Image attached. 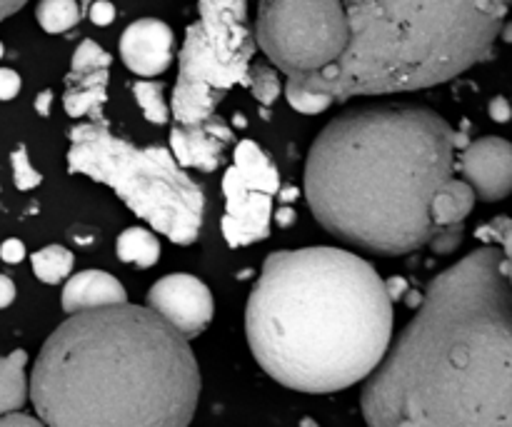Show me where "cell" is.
<instances>
[{
	"instance_id": "obj_1",
	"label": "cell",
	"mask_w": 512,
	"mask_h": 427,
	"mask_svg": "<svg viewBox=\"0 0 512 427\" xmlns=\"http://www.w3.org/2000/svg\"><path fill=\"white\" fill-rule=\"evenodd\" d=\"M510 0H260L255 43L288 83L343 103L423 90L493 53Z\"/></svg>"
},
{
	"instance_id": "obj_2",
	"label": "cell",
	"mask_w": 512,
	"mask_h": 427,
	"mask_svg": "<svg viewBox=\"0 0 512 427\" xmlns=\"http://www.w3.org/2000/svg\"><path fill=\"white\" fill-rule=\"evenodd\" d=\"M510 253L483 245L430 283L363 388L370 427H512Z\"/></svg>"
},
{
	"instance_id": "obj_3",
	"label": "cell",
	"mask_w": 512,
	"mask_h": 427,
	"mask_svg": "<svg viewBox=\"0 0 512 427\" xmlns=\"http://www.w3.org/2000/svg\"><path fill=\"white\" fill-rule=\"evenodd\" d=\"M468 143L418 105L348 110L310 148L305 198L335 238L380 255L413 253L438 238L430 205Z\"/></svg>"
},
{
	"instance_id": "obj_4",
	"label": "cell",
	"mask_w": 512,
	"mask_h": 427,
	"mask_svg": "<svg viewBox=\"0 0 512 427\" xmlns=\"http://www.w3.org/2000/svg\"><path fill=\"white\" fill-rule=\"evenodd\" d=\"M395 308L368 260L340 248L268 255L248 298L245 333L260 368L300 393H338L388 353Z\"/></svg>"
},
{
	"instance_id": "obj_5",
	"label": "cell",
	"mask_w": 512,
	"mask_h": 427,
	"mask_svg": "<svg viewBox=\"0 0 512 427\" xmlns=\"http://www.w3.org/2000/svg\"><path fill=\"white\" fill-rule=\"evenodd\" d=\"M45 427H188L200 370L188 340L140 305L68 315L30 380Z\"/></svg>"
},
{
	"instance_id": "obj_6",
	"label": "cell",
	"mask_w": 512,
	"mask_h": 427,
	"mask_svg": "<svg viewBox=\"0 0 512 427\" xmlns=\"http://www.w3.org/2000/svg\"><path fill=\"white\" fill-rule=\"evenodd\" d=\"M70 173L88 175L175 245H190L203 228L205 195L170 150L138 148L108 130L105 120L70 130Z\"/></svg>"
},
{
	"instance_id": "obj_7",
	"label": "cell",
	"mask_w": 512,
	"mask_h": 427,
	"mask_svg": "<svg viewBox=\"0 0 512 427\" xmlns=\"http://www.w3.org/2000/svg\"><path fill=\"white\" fill-rule=\"evenodd\" d=\"M278 190L280 175L263 148L253 140L238 143L233 165L223 178V235L230 248H243L268 238Z\"/></svg>"
},
{
	"instance_id": "obj_8",
	"label": "cell",
	"mask_w": 512,
	"mask_h": 427,
	"mask_svg": "<svg viewBox=\"0 0 512 427\" xmlns=\"http://www.w3.org/2000/svg\"><path fill=\"white\" fill-rule=\"evenodd\" d=\"M238 80L215 63L203 28L195 20L180 48L178 83L173 90V118L178 125H198L213 118L215 108Z\"/></svg>"
},
{
	"instance_id": "obj_9",
	"label": "cell",
	"mask_w": 512,
	"mask_h": 427,
	"mask_svg": "<svg viewBox=\"0 0 512 427\" xmlns=\"http://www.w3.org/2000/svg\"><path fill=\"white\" fill-rule=\"evenodd\" d=\"M200 28L215 63L243 83L255 53V35L248 20V0H200Z\"/></svg>"
},
{
	"instance_id": "obj_10",
	"label": "cell",
	"mask_w": 512,
	"mask_h": 427,
	"mask_svg": "<svg viewBox=\"0 0 512 427\" xmlns=\"http://www.w3.org/2000/svg\"><path fill=\"white\" fill-rule=\"evenodd\" d=\"M145 308L153 310L170 328L190 340L210 325L215 315V300L203 280L188 273H173L160 278L148 290Z\"/></svg>"
},
{
	"instance_id": "obj_11",
	"label": "cell",
	"mask_w": 512,
	"mask_h": 427,
	"mask_svg": "<svg viewBox=\"0 0 512 427\" xmlns=\"http://www.w3.org/2000/svg\"><path fill=\"white\" fill-rule=\"evenodd\" d=\"M458 170L473 188L475 198L488 203L503 200L512 190V148L505 138L473 140L458 155Z\"/></svg>"
},
{
	"instance_id": "obj_12",
	"label": "cell",
	"mask_w": 512,
	"mask_h": 427,
	"mask_svg": "<svg viewBox=\"0 0 512 427\" xmlns=\"http://www.w3.org/2000/svg\"><path fill=\"white\" fill-rule=\"evenodd\" d=\"M175 35L170 25L158 18H140L128 25L120 38V58L125 68L143 78L165 73L173 63Z\"/></svg>"
},
{
	"instance_id": "obj_13",
	"label": "cell",
	"mask_w": 512,
	"mask_h": 427,
	"mask_svg": "<svg viewBox=\"0 0 512 427\" xmlns=\"http://www.w3.org/2000/svg\"><path fill=\"white\" fill-rule=\"evenodd\" d=\"M233 143V130L223 118L203 120L198 125H175L170 130V148L180 168H195L210 173L220 165L225 148Z\"/></svg>"
},
{
	"instance_id": "obj_14",
	"label": "cell",
	"mask_w": 512,
	"mask_h": 427,
	"mask_svg": "<svg viewBox=\"0 0 512 427\" xmlns=\"http://www.w3.org/2000/svg\"><path fill=\"white\" fill-rule=\"evenodd\" d=\"M475 208V193L465 180L453 178L435 193L430 215L433 225L438 230V238L433 240L435 253L445 255L453 253L463 240V223Z\"/></svg>"
},
{
	"instance_id": "obj_15",
	"label": "cell",
	"mask_w": 512,
	"mask_h": 427,
	"mask_svg": "<svg viewBox=\"0 0 512 427\" xmlns=\"http://www.w3.org/2000/svg\"><path fill=\"white\" fill-rule=\"evenodd\" d=\"M123 303H128L125 288L118 278L103 273V270H83V273L68 278L63 288V310L68 315Z\"/></svg>"
},
{
	"instance_id": "obj_16",
	"label": "cell",
	"mask_w": 512,
	"mask_h": 427,
	"mask_svg": "<svg viewBox=\"0 0 512 427\" xmlns=\"http://www.w3.org/2000/svg\"><path fill=\"white\" fill-rule=\"evenodd\" d=\"M108 100V70H95L85 75H68L63 105L70 118L93 115V120H103L100 108Z\"/></svg>"
},
{
	"instance_id": "obj_17",
	"label": "cell",
	"mask_w": 512,
	"mask_h": 427,
	"mask_svg": "<svg viewBox=\"0 0 512 427\" xmlns=\"http://www.w3.org/2000/svg\"><path fill=\"white\" fill-rule=\"evenodd\" d=\"M28 365V353L25 350H13L10 355L0 358V418L10 413H20L28 403L30 383L25 375Z\"/></svg>"
},
{
	"instance_id": "obj_18",
	"label": "cell",
	"mask_w": 512,
	"mask_h": 427,
	"mask_svg": "<svg viewBox=\"0 0 512 427\" xmlns=\"http://www.w3.org/2000/svg\"><path fill=\"white\" fill-rule=\"evenodd\" d=\"M115 253L118 260L125 265H133V268H153L160 258V243L150 230L145 228H128L118 238L115 245Z\"/></svg>"
},
{
	"instance_id": "obj_19",
	"label": "cell",
	"mask_w": 512,
	"mask_h": 427,
	"mask_svg": "<svg viewBox=\"0 0 512 427\" xmlns=\"http://www.w3.org/2000/svg\"><path fill=\"white\" fill-rule=\"evenodd\" d=\"M30 263H33V273L40 283L58 285L68 280L70 273H73L75 255L68 248H63V245H48V248L38 250Z\"/></svg>"
},
{
	"instance_id": "obj_20",
	"label": "cell",
	"mask_w": 512,
	"mask_h": 427,
	"mask_svg": "<svg viewBox=\"0 0 512 427\" xmlns=\"http://www.w3.org/2000/svg\"><path fill=\"white\" fill-rule=\"evenodd\" d=\"M35 18L45 33H65L78 25L80 8L75 0H40L35 8Z\"/></svg>"
},
{
	"instance_id": "obj_21",
	"label": "cell",
	"mask_w": 512,
	"mask_h": 427,
	"mask_svg": "<svg viewBox=\"0 0 512 427\" xmlns=\"http://www.w3.org/2000/svg\"><path fill=\"white\" fill-rule=\"evenodd\" d=\"M133 95L135 100H138L140 110H143L148 123H155V125L168 123L170 108L168 103H165L163 85L155 83V80H138V83L133 85Z\"/></svg>"
},
{
	"instance_id": "obj_22",
	"label": "cell",
	"mask_w": 512,
	"mask_h": 427,
	"mask_svg": "<svg viewBox=\"0 0 512 427\" xmlns=\"http://www.w3.org/2000/svg\"><path fill=\"white\" fill-rule=\"evenodd\" d=\"M243 83L248 85L250 93H253L263 105H273L275 100H278L280 78L270 65L260 63V65H253V68H248Z\"/></svg>"
},
{
	"instance_id": "obj_23",
	"label": "cell",
	"mask_w": 512,
	"mask_h": 427,
	"mask_svg": "<svg viewBox=\"0 0 512 427\" xmlns=\"http://www.w3.org/2000/svg\"><path fill=\"white\" fill-rule=\"evenodd\" d=\"M113 58L100 48L95 40H83L78 45V50L73 53V60H70V75H85L95 73V70H108Z\"/></svg>"
},
{
	"instance_id": "obj_24",
	"label": "cell",
	"mask_w": 512,
	"mask_h": 427,
	"mask_svg": "<svg viewBox=\"0 0 512 427\" xmlns=\"http://www.w3.org/2000/svg\"><path fill=\"white\" fill-rule=\"evenodd\" d=\"M285 98H288L290 108H295L298 113H303V115H318L335 103V100L328 98V95L310 93V90L298 88V85H293V83L285 85Z\"/></svg>"
},
{
	"instance_id": "obj_25",
	"label": "cell",
	"mask_w": 512,
	"mask_h": 427,
	"mask_svg": "<svg viewBox=\"0 0 512 427\" xmlns=\"http://www.w3.org/2000/svg\"><path fill=\"white\" fill-rule=\"evenodd\" d=\"M10 165H13V180L18 190H33L38 188L40 180H43V175H40L38 170L33 168V163H30L28 150H25L23 145L13 150V155H10Z\"/></svg>"
},
{
	"instance_id": "obj_26",
	"label": "cell",
	"mask_w": 512,
	"mask_h": 427,
	"mask_svg": "<svg viewBox=\"0 0 512 427\" xmlns=\"http://www.w3.org/2000/svg\"><path fill=\"white\" fill-rule=\"evenodd\" d=\"M20 93V75L10 68H0V100H13Z\"/></svg>"
},
{
	"instance_id": "obj_27",
	"label": "cell",
	"mask_w": 512,
	"mask_h": 427,
	"mask_svg": "<svg viewBox=\"0 0 512 427\" xmlns=\"http://www.w3.org/2000/svg\"><path fill=\"white\" fill-rule=\"evenodd\" d=\"M0 258H3L8 265L23 263V260H25L23 240H18V238L3 240V245H0Z\"/></svg>"
},
{
	"instance_id": "obj_28",
	"label": "cell",
	"mask_w": 512,
	"mask_h": 427,
	"mask_svg": "<svg viewBox=\"0 0 512 427\" xmlns=\"http://www.w3.org/2000/svg\"><path fill=\"white\" fill-rule=\"evenodd\" d=\"M90 20L95 25H110L115 20V8L108 0H98V3L90 5Z\"/></svg>"
},
{
	"instance_id": "obj_29",
	"label": "cell",
	"mask_w": 512,
	"mask_h": 427,
	"mask_svg": "<svg viewBox=\"0 0 512 427\" xmlns=\"http://www.w3.org/2000/svg\"><path fill=\"white\" fill-rule=\"evenodd\" d=\"M0 427H45L38 418L25 413H10L0 418Z\"/></svg>"
},
{
	"instance_id": "obj_30",
	"label": "cell",
	"mask_w": 512,
	"mask_h": 427,
	"mask_svg": "<svg viewBox=\"0 0 512 427\" xmlns=\"http://www.w3.org/2000/svg\"><path fill=\"white\" fill-rule=\"evenodd\" d=\"M490 118L498 120V123H508L510 120V105L503 95H498V98L490 103Z\"/></svg>"
},
{
	"instance_id": "obj_31",
	"label": "cell",
	"mask_w": 512,
	"mask_h": 427,
	"mask_svg": "<svg viewBox=\"0 0 512 427\" xmlns=\"http://www.w3.org/2000/svg\"><path fill=\"white\" fill-rule=\"evenodd\" d=\"M15 300V283L8 278V275H0V310L13 305Z\"/></svg>"
},
{
	"instance_id": "obj_32",
	"label": "cell",
	"mask_w": 512,
	"mask_h": 427,
	"mask_svg": "<svg viewBox=\"0 0 512 427\" xmlns=\"http://www.w3.org/2000/svg\"><path fill=\"white\" fill-rule=\"evenodd\" d=\"M50 108H53V90H43V93L35 98V110H38V115L48 118Z\"/></svg>"
},
{
	"instance_id": "obj_33",
	"label": "cell",
	"mask_w": 512,
	"mask_h": 427,
	"mask_svg": "<svg viewBox=\"0 0 512 427\" xmlns=\"http://www.w3.org/2000/svg\"><path fill=\"white\" fill-rule=\"evenodd\" d=\"M25 3H28V0H0V20H5L8 15H13V13H18Z\"/></svg>"
},
{
	"instance_id": "obj_34",
	"label": "cell",
	"mask_w": 512,
	"mask_h": 427,
	"mask_svg": "<svg viewBox=\"0 0 512 427\" xmlns=\"http://www.w3.org/2000/svg\"><path fill=\"white\" fill-rule=\"evenodd\" d=\"M273 218L278 220V225H283V228H285V225L293 223L295 213H293V210H290V208H283V210H278V213H273Z\"/></svg>"
},
{
	"instance_id": "obj_35",
	"label": "cell",
	"mask_w": 512,
	"mask_h": 427,
	"mask_svg": "<svg viewBox=\"0 0 512 427\" xmlns=\"http://www.w3.org/2000/svg\"><path fill=\"white\" fill-rule=\"evenodd\" d=\"M300 427H320L318 423H315V420H310V418H305L303 423H300Z\"/></svg>"
},
{
	"instance_id": "obj_36",
	"label": "cell",
	"mask_w": 512,
	"mask_h": 427,
	"mask_svg": "<svg viewBox=\"0 0 512 427\" xmlns=\"http://www.w3.org/2000/svg\"><path fill=\"white\" fill-rule=\"evenodd\" d=\"M3 53H5V48H3V43H0V58H3Z\"/></svg>"
}]
</instances>
